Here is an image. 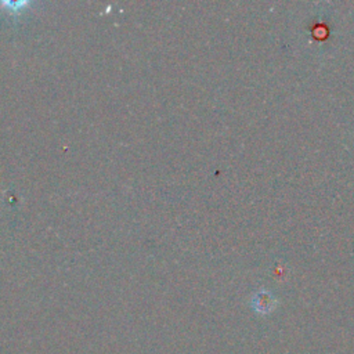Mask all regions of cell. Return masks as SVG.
Segmentation results:
<instances>
[{"instance_id": "obj_1", "label": "cell", "mask_w": 354, "mask_h": 354, "mask_svg": "<svg viewBox=\"0 0 354 354\" xmlns=\"http://www.w3.org/2000/svg\"><path fill=\"white\" fill-rule=\"evenodd\" d=\"M278 300L274 296V293H271L267 289H260L257 292H254L250 297V307L261 315H267L271 311H274V308L277 307Z\"/></svg>"}]
</instances>
